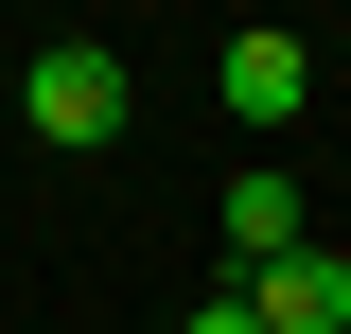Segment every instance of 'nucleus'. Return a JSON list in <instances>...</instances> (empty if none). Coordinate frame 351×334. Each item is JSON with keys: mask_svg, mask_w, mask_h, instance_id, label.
I'll return each mask as SVG.
<instances>
[{"mask_svg": "<svg viewBox=\"0 0 351 334\" xmlns=\"http://www.w3.org/2000/svg\"><path fill=\"white\" fill-rule=\"evenodd\" d=\"M18 124H36V141H123L141 88H123V53H106V36H53L36 71H18Z\"/></svg>", "mask_w": 351, "mask_h": 334, "instance_id": "obj_1", "label": "nucleus"}, {"mask_svg": "<svg viewBox=\"0 0 351 334\" xmlns=\"http://www.w3.org/2000/svg\"><path fill=\"white\" fill-rule=\"evenodd\" d=\"M211 88H228V124H246V141H281V124L316 106V53L281 36V18H228V53H211Z\"/></svg>", "mask_w": 351, "mask_h": 334, "instance_id": "obj_2", "label": "nucleus"}, {"mask_svg": "<svg viewBox=\"0 0 351 334\" xmlns=\"http://www.w3.org/2000/svg\"><path fill=\"white\" fill-rule=\"evenodd\" d=\"M246 317H263V334H351V247H281V264L246 282Z\"/></svg>", "mask_w": 351, "mask_h": 334, "instance_id": "obj_3", "label": "nucleus"}, {"mask_svg": "<svg viewBox=\"0 0 351 334\" xmlns=\"http://www.w3.org/2000/svg\"><path fill=\"white\" fill-rule=\"evenodd\" d=\"M281 247H316V211H299V176H281V159H246V176H228V282H263Z\"/></svg>", "mask_w": 351, "mask_h": 334, "instance_id": "obj_4", "label": "nucleus"}, {"mask_svg": "<svg viewBox=\"0 0 351 334\" xmlns=\"http://www.w3.org/2000/svg\"><path fill=\"white\" fill-rule=\"evenodd\" d=\"M176 334H263V317H246V282H211V299H193Z\"/></svg>", "mask_w": 351, "mask_h": 334, "instance_id": "obj_5", "label": "nucleus"}]
</instances>
